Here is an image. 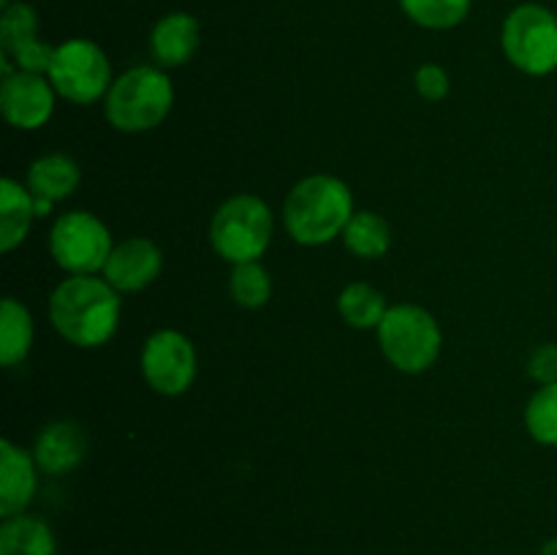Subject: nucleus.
I'll list each match as a JSON object with an SVG mask.
<instances>
[{
    "label": "nucleus",
    "mask_w": 557,
    "mask_h": 555,
    "mask_svg": "<svg viewBox=\"0 0 557 555\" xmlns=\"http://www.w3.org/2000/svg\"><path fill=\"white\" fill-rule=\"evenodd\" d=\"M389 308L392 305L386 303L384 294L362 281L348 283L337 297V313L351 330H379Z\"/></svg>",
    "instance_id": "obj_21"
},
{
    "label": "nucleus",
    "mask_w": 557,
    "mask_h": 555,
    "mask_svg": "<svg viewBox=\"0 0 557 555\" xmlns=\"http://www.w3.org/2000/svg\"><path fill=\"white\" fill-rule=\"evenodd\" d=\"M500 49L525 76L557 71V14L542 3H520L500 25Z\"/></svg>",
    "instance_id": "obj_6"
},
{
    "label": "nucleus",
    "mask_w": 557,
    "mask_h": 555,
    "mask_svg": "<svg viewBox=\"0 0 557 555\" xmlns=\"http://www.w3.org/2000/svg\"><path fill=\"white\" fill-rule=\"evenodd\" d=\"M163 270V254L152 239L128 237L123 243H114L109 254L107 267L101 275L117 288L120 294L145 292L147 286L158 281Z\"/></svg>",
    "instance_id": "obj_12"
},
{
    "label": "nucleus",
    "mask_w": 557,
    "mask_h": 555,
    "mask_svg": "<svg viewBox=\"0 0 557 555\" xmlns=\"http://www.w3.org/2000/svg\"><path fill=\"white\" fill-rule=\"evenodd\" d=\"M528 435L542 446H557V384H544L528 397L522 411Z\"/></svg>",
    "instance_id": "obj_24"
},
{
    "label": "nucleus",
    "mask_w": 557,
    "mask_h": 555,
    "mask_svg": "<svg viewBox=\"0 0 557 555\" xmlns=\"http://www.w3.org/2000/svg\"><path fill=\"white\" fill-rule=\"evenodd\" d=\"M87 455V433L74 419H58L38 430L33 441V457L47 477H63L74 471Z\"/></svg>",
    "instance_id": "obj_15"
},
{
    "label": "nucleus",
    "mask_w": 557,
    "mask_h": 555,
    "mask_svg": "<svg viewBox=\"0 0 557 555\" xmlns=\"http://www.w3.org/2000/svg\"><path fill=\"white\" fill-rule=\"evenodd\" d=\"M228 297L245 310H259L272 297V275L261 261L234 264L228 275Z\"/></svg>",
    "instance_id": "obj_23"
},
{
    "label": "nucleus",
    "mask_w": 557,
    "mask_h": 555,
    "mask_svg": "<svg viewBox=\"0 0 557 555\" xmlns=\"http://www.w3.org/2000/svg\"><path fill=\"white\" fill-rule=\"evenodd\" d=\"M36 341V324L25 305L16 297H3L0 303V365L14 368L25 362Z\"/></svg>",
    "instance_id": "obj_19"
},
{
    "label": "nucleus",
    "mask_w": 557,
    "mask_h": 555,
    "mask_svg": "<svg viewBox=\"0 0 557 555\" xmlns=\"http://www.w3.org/2000/svg\"><path fill=\"white\" fill-rule=\"evenodd\" d=\"M201 25L188 11H169L152 25L150 54L161 69H183L199 52Z\"/></svg>",
    "instance_id": "obj_16"
},
{
    "label": "nucleus",
    "mask_w": 557,
    "mask_h": 555,
    "mask_svg": "<svg viewBox=\"0 0 557 555\" xmlns=\"http://www.w3.org/2000/svg\"><path fill=\"white\" fill-rule=\"evenodd\" d=\"M375 335L386 362L408 375L428 373L438 362L444 348L438 319L428 308L413 303L392 305Z\"/></svg>",
    "instance_id": "obj_5"
},
{
    "label": "nucleus",
    "mask_w": 557,
    "mask_h": 555,
    "mask_svg": "<svg viewBox=\"0 0 557 555\" xmlns=\"http://www.w3.org/2000/svg\"><path fill=\"white\" fill-rule=\"evenodd\" d=\"M0 555H58V539L44 517L22 511V515L3 517Z\"/></svg>",
    "instance_id": "obj_18"
},
{
    "label": "nucleus",
    "mask_w": 557,
    "mask_h": 555,
    "mask_svg": "<svg viewBox=\"0 0 557 555\" xmlns=\"http://www.w3.org/2000/svg\"><path fill=\"white\" fill-rule=\"evenodd\" d=\"M525 370L539 386L557 384V343H542V346L533 348Z\"/></svg>",
    "instance_id": "obj_26"
},
{
    "label": "nucleus",
    "mask_w": 557,
    "mask_h": 555,
    "mask_svg": "<svg viewBox=\"0 0 557 555\" xmlns=\"http://www.w3.org/2000/svg\"><path fill=\"white\" fill-rule=\"evenodd\" d=\"M174 107V85L161 65H134L114 76L103 118L120 134H145L158 128Z\"/></svg>",
    "instance_id": "obj_3"
},
{
    "label": "nucleus",
    "mask_w": 557,
    "mask_h": 555,
    "mask_svg": "<svg viewBox=\"0 0 557 555\" xmlns=\"http://www.w3.org/2000/svg\"><path fill=\"white\" fill-rule=\"evenodd\" d=\"M403 14L424 30H451L471 14L473 0H397Z\"/></svg>",
    "instance_id": "obj_22"
},
{
    "label": "nucleus",
    "mask_w": 557,
    "mask_h": 555,
    "mask_svg": "<svg viewBox=\"0 0 557 555\" xmlns=\"http://www.w3.org/2000/svg\"><path fill=\"white\" fill-rule=\"evenodd\" d=\"M11 5V0H0V9H9Z\"/></svg>",
    "instance_id": "obj_27"
},
{
    "label": "nucleus",
    "mask_w": 557,
    "mask_h": 555,
    "mask_svg": "<svg viewBox=\"0 0 557 555\" xmlns=\"http://www.w3.org/2000/svg\"><path fill=\"white\" fill-rule=\"evenodd\" d=\"M82 183V169L65 152H47V156H38L36 161L27 166L25 185L27 190L36 199V212L38 218L49 215L52 207L58 201L69 199Z\"/></svg>",
    "instance_id": "obj_14"
},
{
    "label": "nucleus",
    "mask_w": 557,
    "mask_h": 555,
    "mask_svg": "<svg viewBox=\"0 0 557 555\" xmlns=\"http://www.w3.org/2000/svg\"><path fill=\"white\" fill-rule=\"evenodd\" d=\"M275 215L256 194H234L210 218V245L228 264L261 261L272 243Z\"/></svg>",
    "instance_id": "obj_4"
},
{
    "label": "nucleus",
    "mask_w": 557,
    "mask_h": 555,
    "mask_svg": "<svg viewBox=\"0 0 557 555\" xmlns=\"http://www.w3.org/2000/svg\"><path fill=\"white\" fill-rule=\"evenodd\" d=\"M49 324L76 348H101L117 335L123 299L103 275H69L49 294Z\"/></svg>",
    "instance_id": "obj_1"
},
{
    "label": "nucleus",
    "mask_w": 557,
    "mask_h": 555,
    "mask_svg": "<svg viewBox=\"0 0 557 555\" xmlns=\"http://www.w3.org/2000/svg\"><path fill=\"white\" fill-rule=\"evenodd\" d=\"M47 76L58 96L74 107L103 101L114 82L109 54L90 38H65L58 44Z\"/></svg>",
    "instance_id": "obj_7"
},
{
    "label": "nucleus",
    "mask_w": 557,
    "mask_h": 555,
    "mask_svg": "<svg viewBox=\"0 0 557 555\" xmlns=\"http://www.w3.org/2000/svg\"><path fill=\"white\" fill-rule=\"evenodd\" d=\"M38 468L33 449H22L11 439H0V517L27 511L38 490Z\"/></svg>",
    "instance_id": "obj_13"
},
{
    "label": "nucleus",
    "mask_w": 557,
    "mask_h": 555,
    "mask_svg": "<svg viewBox=\"0 0 557 555\" xmlns=\"http://www.w3.org/2000/svg\"><path fill=\"white\" fill-rule=\"evenodd\" d=\"M58 90L47 74L11 71L0 82V112L16 131H38L52 120Z\"/></svg>",
    "instance_id": "obj_11"
},
{
    "label": "nucleus",
    "mask_w": 557,
    "mask_h": 555,
    "mask_svg": "<svg viewBox=\"0 0 557 555\" xmlns=\"http://www.w3.org/2000/svg\"><path fill=\"white\" fill-rule=\"evenodd\" d=\"M112 248V232L96 212L69 210L49 229V256L69 275H101Z\"/></svg>",
    "instance_id": "obj_8"
},
{
    "label": "nucleus",
    "mask_w": 557,
    "mask_h": 555,
    "mask_svg": "<svg viewBox=\"0 0 557 555\" xmlns=\"http://www.w3.org/2000/svg\"><path fill=\"white\" fill-rule=\"evenodd\" d=\"M341 239L357 259H381L392 248V226L381 212L357 210Z\"/></svg>",
    "instance_id": "obj_20"
},
{
    "label": "nucleus",
    "mask_w": 557,
    "mask_h": 555,
    "mask_svg": "<svg viewBox=\"0 0 557 555\" xmlns=\"http://www.w3.org/2000/svg\"><path fill=\"white\" fill-rule=\"evenodd\" d=\"M357 212L348 183L335 174H308L292 185L283 201V226L297 245L321 248L343 237Z\"/></svg>",
    "instance_id": "obj_2"
},
{
    "label": "nucleus",
    "mask_w": 557,
    "mask_h": 555,
    "mask_svg": "<svg viewBox=\"0 0 557 555\" xmlns=\"http://www.w3.org/2000/svg\"><path fill=\"white\" fill-rule=\"evenodd\" d=\"M54 47L38 38V11L30 3H11L0 14V65L3 74H47Z\"/></svg>",
    "instance_id": "obj_10"
},
{
    "label": "nucleus",
    "mask_w": 557,
    "mask_h": 555,
    "mask_svg": "<svg viewBox=\"0 0 557 555\" xmlns=\"http://www.w3.org/2000/svg\"><path fill=\"white\" fill-rule=\"evenodd\" d=\"M413 87H417L419 96L430 103H438L449 96L451 90V76L444 65L438 63H422L413 74Z\"/></svg>",
    "instance_id": "obj_25"
},
{
    "label": "nucleus",
    "mask_w": 557,
    "mask_h": 555,
    "mask_svg": "<svg viewBox=\"0 0 557 555\" xmlns=\"http://www.w3.org/2000/svg\"><path fill=\"white\" fill-rule=\"evenodd\" d=\"M36 218V199L27 185L16 183L14 177L0 180V250L3 254H11L25 243Z\"/></svg>",
    "instance_id": "obj_17"
},
{
    "label": "nucleus",
    "mask_w": 557,
    "mask_h": 555,
    "mask_svg": "<svg viewBox=\"0 0 557 555\" xmlns=\"http://www.w3.org/2000/svg\"><path fill=\"white\" fill-rule=\"evenodd\" d=\"M141 379L163 397H180L194 386L199 373L196 346L185 332L158 330L145 341L139 354Z\"/></svg>",
    "instance_id": "obj_9"
}]
</instances>
